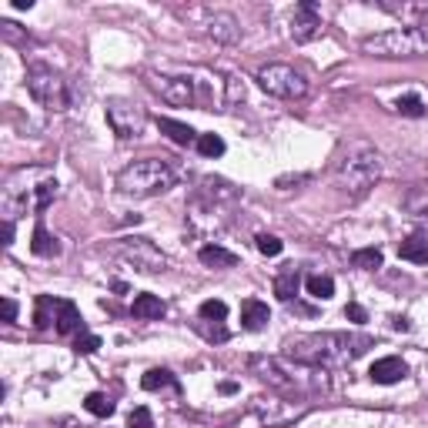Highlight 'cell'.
Instances as JSON below:
<instances>
[{"label":"cell","mask_w":428,"mask_h":428,"mask_svg":"<svg viewBox=\"0 0 428 428\" xmlns=\"http://www.w3.org/2000/svg\"><path fill=\"white\" fill-rule=\"evenodd\" d=\"M352 264L355 268H362V271H378V268L385 264V258H382L378 248H358V251L352 254Z\"/></svg>","instance_id":"cb8c5ba5"},{"label":"cell","mask_w":428,"mask_h":428,"mask_svg":"<svg viewBox=\"0 0 428 428\" xmlns=\"http://www.w3.org/2000/svg\"><path fill=\"white\" fill-rule=\"evenodd\" d=\"M57 308H61V298L41 295V298H37V308H33V325H37V328L57 325Z\"/></svg>","instance_id":"7402d4cb"},{"label":"cell","mask_w":428,"mask_h":428,"mask_svg":"<svg viewBox=\"0 0 428 428\" xmlns=\"http://www.w3.org/2000/svg\"><path fill=\"white\" fill-rule=\"evenodd\" d=\"M254 244H258V251L264 254V258H275V254H281V238H275V234H258L254 238Z\"/></svg>","instance_id":"4dcf8cb0"},{"label":"cell","mask_w":428,"mask_h":428,"mask_svg":"<svg viewBox=\"0 0 428 428\" xmlns=\"http://www.w3.org/2000/svg\"><path fill=\"white\" fill-rule=\"evenodd\" d=\"M305 288H308V295L318 298V301H328V298L335 295V281H331L328 275H311L305 281Z\"/></svg>","instance_id":"484cf974"},{"label":"cell","mask_w":428,"mask_h":428,"mask_svg":"<svg viewBox=\"0 0 428 428\" xmlns=\"http://www.w3.org/2000/svg\"><path fill=\"white\" fill-rule=\"evenodd\" d=\"M198 151L204 154V157H221V154H224V141H221L218 134H201Z\"/></svg>","instance_id":"f1b7e54d"},{"label":"cell","mask_w":428,"mask_h":428,"mask_svg":"<svg viewBox=\"0 0 428 428\" xmlns=\"http://www.w3.org/2000/svg\"><path fill=\"white\" fill-rule=\"evenodd\" d=\"M121 254L127 258V261H134V268H141V271H165V254L157 251L147 238H127V241L121 244Z\"/></svg>","instance_id":"30bf717a"},{"label":"cell","mask_w":428,"mask_h":428,"mask_svg":"<svg viewBox=\"0 0 428 428\" xmlns=\"http://www.w3.org/2000/svg\"><path fill=\"white\" fill-rule=\"evenodd\" d=\"M254 77H258V84H261L268 94H275V98L295 100V98H305L308 94V80L288 64H264V67H258Z\"/></svg>","instance_id":"52a82bcc"},{"label":"cell","mask_w":428,"mask_h":428,"mask_svg":"<svg viewBox=\"0 0 428 428\" xmlns=\"http://www.w3.org/2000/svg\"><path fill=\"white\" fill-rule=\"evenodd\" d=\"M395 110H398V114H405V118H422V114H425V104L408 94V98H398L395 100Z\"/></svg>","instance_id":"f546056e"},{"label":"cell","mask_w":428,"mask_h":428,"mask_svg":"<svg viewBox=\"0 0 428 428\" xmlns=\"http://www.w3.org/2000/svg\"><path fill=\"white\" fill-rule=\"evenodd\" d=\"M98 348H100L98 335H88V331H84V335H77V341H74V352L77 355H94Z\"/></svg>","instance_id":"1f68e13d"},{"label":"cell","mask_w":428,"mask_h":428,"mask_svg":"<svg viewBox=\"0 0 428 428\" xmlns=\"http://www.w3.org/2000/svg\"><path fill=\"white\" fill-rule=\"evenodd\" d=\"M345 318H352V321H358V325H362V321H368V315H365L362 305H348V308H345Z\"/></svg>","instance_id":"d590c367"},{"label":"cell","mask_w":428,"mask_h":428,"mask_svg":"<svg viewBox=\"0 0 428 428\" xmlns=\"http://www.w3.org/2000/svg\"><path fill=\"white\" fill-rule=\"evenodd\" d=\"M157 127H161V131H165L174 144H181V147H187V144H198V134L191 131L187 124L174 121V118H157Z\"/></svg>","instance_id":"ffe728a7"},{"label":"cell","mask_w":428,"mask_h":428,"mask_svg":"<svg viewBox=\"0 0 428 428\" xmlns=\"http://www.w3.org/2000/svg\"><path fill=\"white\" fill-rule=\"evenodd\" d=\"M201 264H208V268H218V271H228L238 264V254H231L228 248H221V244H204L201 248Z\"/></svg>","instance_id":"d6986e66"},{"label":"cell","mask_w":428,"mask_h":428,"mask_svg":"<svg viewBox=\"0 0 428 428\" xmlns=\"http://www.w3.org/2000/svg\"><path fill=\"white\" fill-rule=\"evenodd\" d=\"M281 348H285V358L308 368H341L362 358L372 348V338L358 331H311V335L285 338Z\"/></svg>","instance_id":"6da1fadb"},{"label":"cell","mask_w":428,"mask_h":428,"mask_svg":"<svg viewBox=\"0 0 428 428\" xmlns=\"http://www.w3.org/2000/svg\"><path fill=\"white\" fill-rule=\"evenodd\" d=\"M368 375H372L375 385H395V382H402V378L408 375V365L402 362L398 355H388V358H378Z\"/></svg>","instance_id":"4fadbf2b"},{"label":"cell","mask_w":428,"mask_h":428,"mask_svg":"<svg viewBox=\"0 0 428 428\" xmlns=\"http://www.w3.org/2000/svg\"><path fill=\"white\" fill-rule=\"evenodd\" d=\"M248 368L258 375V382L271 385V388H281V392H295V378H288V372L278 365V358L254 355V358H248Z\"/></svg>","instance_id":"8fae6325"},{"label":"cell","mask_w":428,"mask_h":428,"mask_svg":"<svg viewBox=\"0 0 428 428\" xmlns=\"http://www.w3.org/2000/svg\"><path fill=\"white\" fill-rule=\"evenodd\" d=\"M268 321H271V311H268V305H264V301H258V298H248V301L241 305V325L248 331H261Z\"/></svg>","instance_id":"e0dca14e"},{"label":"cell","mask_w":428,"mask_h":428,"mask_svg":"<svg viewBox=\"0 0 428 428\" xmlns=\"http://www.w3.org/2000/svg\"><path fill=\"white\" fill-rule=\"evenodd\" d=\"M321 31V14L318 7L311 4V0H301L291 14V37H295L298 44H308L311 37H318Z\"/></svg>","instance_id":"7c38bea8"},{"label":"cell","mask_w":428,"mask_h":428,"mask_svg":"<svg viewBox=\"0 0 428 428\" xmlns=\"http://www.w3.org/2000/svg\"><path fill=\"white\" fill-rule=\"evenodd\" d=\"M141 385L147 388V392H161V388H167V385H171V388H177L174 375L167 372V368H151V372L141 378Z\"/></svg>","instance_id":"d4e9b609"},{"label":"cell","mask_w":428,"mask_h":428,"mask_svg":"<svg viewBox=\"0 0 428 428\" xmlns=\"http://www.w3.org/2000/svg\"><path fill=\"white\" fill-rule=\"evenodd\" d=\"M208 33L214 41H221V44H234V41L241 37V27H238V21H234L231 14H214L208 24Z\"/></svg>","instance_id":"9a60e30c"},{"label":"cell","mask_w":428,"mask_h":428,"mask_svg":"<svg viewBox=\"0 0 428 428\" xmlns=\"http://www.w3.org/2000/svg\"><path fill=\"white\" fill-rule=\"evenodd\" d=\"M84 408H88L90 415H98V418H110V415H114V402H110L104 392H90V395L84 398Z\"/></svg>","instance_id":"4316f807"},{"label":"cell","mask_w":428,"mask_h":428,"mask_svg":"<svg viewBox=\"0 0 428 428\" xmlns=\"http://www.w3.org/2000/svg\"><path fill=\"white\" fill-rule=\"evenodd\" d=\"M425 33L412 31V27H398V31H385L375 37H365L362 51L372 57H418L425 51Z\"/></svg>","instance_id":"8992f818"},{"label":"cell","mask_w":428,"mask_h":428,"mask_svg":"<svg viewBox=\"0 0 428 428\" xmlns=\"http://www.w3.org/2000/svg\"><path fill=\"white\" fill-rule=\"evenodd\" d=\"M31 251H33V254H41V258H57V254H61V244H57V238L44 228V221H41V218H37V224H33Z\"/></svg>","instance_id":"ac0fdd59"},{"label":"cell","mask_w":428,"mask_h":428,"mask_svg":"<svg viewBox=\"0 0 428 428\" xmlns=\"http://www.w3.org/2000/svg\"><path fill=\"white\" fill-rule=\"evenodd\" d=\"M298 285H301V275H298V268H288L281 275L275 278V295L278 301H291L298 295Z\"/></svg>","instance_id":"603a6c76"},{"label":"cell","mask_w":428,"mask_h":428,"mask_svg":"<svg viewBox=\"0 0 428 428\" xmlns=\"http://www.w3.org/2000/svg\"><path fill=\"white\" fill-rule=\"evenodd\" d=\"M395 328H398V331H408L412 325H408V318H395Z\"/></svg>","instance_id":"f35d334b"},{"label":"cell","mask_w":428,"mask_h":428,"mask_svg":"<svg viewBox=\"0 0 428 428\" xmlns=\"http://www.w3.org/2000/svg\"><path fill=\"white\" fill-rule=\"evenodd\" d=\"M57 194V181L51 174H44L33 187H27V167L11 174V181L4 184V211H7V218L4 221H14L27 214V211H37V218L47 211V204L54 201Z\"/></svg>","instance_id":"3957f363"},{"label":"cell","mask_w":428,"mask_h":428,"mask_svg":"<svg viewBox=\"0 0 428 428\" xmlns=\"http://www.w3.org/2000/svg\"><path fill=\"white\" fill-rule=\"evenodd\" d=\"M198 315H201V321H224L228 318V305H224L221 298H208V301H201Z\"/></svg>","instance_id":"83f0119b"},{"label":"cell","mask_w":428,"mask_h":428,"mask_svg":"<svg viewBox=\"0 0 428 428\" xmlns=\"http://www.w3.org/2000/svg\"><path fill=\"white\" fill-rule=\"evenodd\" d=\"M0 311H4V321H7V325L17 321V301H14V298H4V301H0Z\"/></svg>","instance_id":"e575fe53"},{"label":"cell","mask_w":428,"mask_h":428,"mask_svg":"<svg viewBox=\"0 0 428 428\" xmlns=\"http://www.w3.org/2000/svg\"><path fill=\"white\" fill-rule=\"evenodd\" d=\"M14 7H17V11H31L33 0H14Z\"/></svg>","instance_id":"74e56055"},{"label":"cell","mask_w":428,"mask_h":428,"mask_svg":"<svg viewBox=\"0 0 428 428\" xmlns=\"http://www.w3.org/2000/svg\"><path fill=\"white\" fill-rule=\"evenodd\" d=\"M0 234H4V248H11V244H14V221H4Z\"/></svg>","instance_id":"8d00e7d4"},{"label":"cell","mask_w":428,"mask_h":428,"mask_svg":"<svg viewBox=\"0 0 428 428\" xmlns=\"http://www.w3.org/2000/svg\"><path fill=\"white\" fill-rule=\"evenodd\" d=\"M335 177H338V187L352 201L365 198L378 184V177H382V154L375 151L372 144H352L348 151L341 154Z\"/></svg>","instance_id":"7a4b0ae2"},{"label":"cell","mask_w":428,"mask_h":428,"mask_svg":"<svg viewBox=\"0 0 428 428\" xmlns=\"http://www.w3.org/2000/svg\"><path fill=\"white\" fill-rule=\"evenodd\" d=\"M104 114H108L110 131L118 134V137H124V141H131V137H141V134H144L147 114H144L141 104H134V100H124V98H114V100H108Z\"/></svg>","instance_id":"ba28073f"},{"label":"cell","mask_w":428,"mask_h":428,"mask_svg":"<svg viewBox=\"0 0 428 428\" xmlns=\"http://www.w3.org/2000/svg\"><path fill=\"white\" fill-rule=\"evenodd\" d=\"M57 335H84V318H80V308L74 301L61 298V308H57Z\"/></svg>","instance_id":"5bb4252c"},{"label":"cell","mask_w":428,"mask_h":428,"mask_svg":"<svg viewBox=\"0 0 428 428\" xmlns=\"http://www.w3.org/2000/svg\"><path fill=\"white\" fill-rule=\"evenodd\" d=\"M27 90L31 98L47 110H67L71 108V84L47 64L27 67Z\"/></svg>","instance_id":"5b68a950"},{"label":"cell","mask_w":428,"mask_h":428,"mask_svg":"<svg viewBox=\"0 0 428 428\" xmlns=\"http://www.w3.org/2000/svg\"><path fill=\"white\" fill-rule=\"evenodd\" d=\"M127 428H154V418L147 408H134L131 418H127Z\"/></svg>","instance_id":"d6a6232c"},{"label":"cell","mask_w":428,"mask_h":428,"mask_svg":"<svg viewBox=\"0 0 428 428\" xmlns=\"http://www.w3.org/2000/svg\"><path fill=\"white\" fill-rule=\"evenodd\" d=\"M151 90L171 108H191L194 104V80L187 77H167V74H151Z\"/></svg>","instance_id":"9c48e42d"},{"label":"cell","mask_w":428,"mask_h":428,"mask_svg":"<svg viewBox=\"0 0 428 428\" xmlns=\"http://www.w3.org/2000/svg\"><path fill=\"white\" fill-rule=\"evenodd\" d=\"M398 258H405L412 264H428V241L422 234H412V238L398 244Z\"/></svg>","instance_id":"44dd1931"},{"label":"cell","mask_w":428,"mask_h":428,"mask_svg":"<svg viewBox=\"0 0 428 428\" xmlns=\"http://www.w3.org/2000/svg\"><path fill=\"white\" fill-rule=\"evenodd\" d=\"M165 301L157 295H151V291H144V295L134 298V305H131V315L134 318H141V321H154V318H165Z\"/></svg>","instance_id":"2e32d148"},{"label":"cell","mask_w":428,"mask_h":428,"mask_svg":"<svg viewBox=\"0 0 428 428\" xmlns=\"http://www.w3.org/2000/svg\"><path fill=\"white\" fill-rule=\"evenodd\" d=\"M171 187H174V171L157 157L134 161L118 174V191L127 198H154V194H165Z\"/></svg>","instance_id":"277c9868"},{"label":"cell","mask_w":428,"mask_h":428,"mask_svg":"<svg viewBox=\"0 0 428 428\" xmlns=\"http://www.w3.org/2000/svg\"><path fill=\"white\" fill-rule=\"evenodd\" d=\"M198 331L204 335L208 341H228V328H221V325H214V328H208L204 321H198Z\"/></svg>","instance_id":"836d02e7"}]
</instances>
